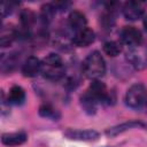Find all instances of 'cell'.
<instances>
[{"label":"cell","instance_id":"obj_9","mask_svg":"<svg viewBox=\"0 0 147 147\" xmlns=\"http://www.w3.org/2000/svg\"><path fill=\"white\" fill-rule=\"evenodd\" d=\"M41 72V61L36 56H29L22 64V74L25 77L32 78Z\"/></svg>","mask_w":147,"mask_h":147},{"label":"cell","instance_id":"obj_15","mask_svg":"<svg viewBox=\"0 0 147 147\" xmlns=\"http://www.w3.org/2000/svg\"><path fill=\"white\" fill-rule=\"evenodd\" d=\"M38 113H39V115L41 117L49 118V119H53V121H59L60 117H61L60 111L55 107H53L52 105H49V103H42L39 107Z\"/></svg>","mask_w":147,"mask_h":147},{"label":"cell","instance_id":"obj_3","mask_svg":"<svg viewBox=\"0 0 147 147\" xmlns=\"http://www.w3.org/2000/svg\"><path fill=\"white\" fill-rule=\"evenodd\" d=\"M124 100L127 107L133 109L140 108L147 101V87L140 83L131 85L125 93Z\"/></svg>","mask_w":147,"mask_h":147},{"label":"cell","instance_id":"obj_12","mask_svg":"<svg viewBox=\"0 0 147 147\" xmlns=\"http://www.w3.org/2000/svg\"><path fill=\"white\" fill-rule=\"evenodd\" d=\"M68 23H69V26L75 31V32H78L86 26L87 24V20H86V16L79 11V10H72L70 14H69V17H68Z\"/></svg>","mask_w":147,"mask_h":147},{"label":"cell","instance_id":"obj_19","mask_svg":"<svg viewBox=\"0 0 147 147\" xmlns=\"http://www.w3.org/2000/svg\"><path fill=\"white\" fill-rule=\"evenodd\" d=\"M16 37H17V32H16L15 29H9L8 32H5V31L2 30L1 38H0V45H1V47H7V46H9Z\"/></svg>","mask_w":147,"mask_h":147},{"label":"cell","instance_id":"obj_13","mask_svg":"<svg viewBox=\"0 0 147 147\" xmlns=\"http://www.w3.org/2000/svg\"><path fill=\"white\" fill-rule=\"evenodd\" d=\"M79 100H80V106H82L83 110H84L86 114H88V115H94V114L96 113L98 106H99L100 103L98 102V100H96L87 90L82 94V96H80Z\"/></svg>","mask_w":147,"mask_h":147},{"label":"cell","instance_id":"obj_6","mask_svg":"<svg viewBox=\"0 0 147 147\" xmlns=\"http://www.w3.org/2000/svg\"><path fill=\"white\" fill-rule=\"evenodd\" d=\"M64 136L70 139V140H76V141H85V142H92L96 141L100 138V133L95 130L87 129V130H82V129H68L64 132Z\"/></svg>","mask_w":147,"mask_h":147},{"label":"cell","instance_id":"obj_4","mask_svg":"<svg viewBox=\"0 0 147 147\" xmlns=\"http://www.w3.org/2000/svg\"><path fill=\"white\" fill-rule=\"evenodd\" d=\"M126 60L137 70L147 68V46L140 44L138 46L130 47L126 52Z\"/></svg>","mask_w":147,"mask_h":147},{"label":"cell","instance_id":"obj_22","mask_svg":"<svg viewBox=\"0 0 147 147\" xmlns=\"http://www.w3.org/2000/svg\"><path fill=\"white\" fill-rule=\"evenodd\" d=\"M144 28H145V30L147 32V15L144 17Z\"/></svg>","mask_w":147,"mask_h":147},{"label":"cell","instance_id":"obj_17","mask_svg":"<svg viewBox=\"0 0 147 147\" xmlns=\"http://www.w3.org/2000/svg\"><path fill=\"white\" fill-rule=\"evenodd\" d=\"M40 9H41L40 10V21L42 22V24H48L53 20V17L56 13L54 5L53 3H45Z\"/></svg>","mask_w":147,"mask_h":147},{"label":"cell","instance_id":"obj_10","mask_svg":"<svg viewBox=\"0 0 147 147\" xmlns=\"http://www.w3.org/2000/svg\"><path fill=\"white\" fill-rule=\"evenodd\" d=\"M95 39V33L92 29L85 28L75 33L72 38V44L77 47H87L90 46Z\"/></svg>","mask_w":147,"mask_h":147},{"label":"cell","instance_id":"obj_20","mask_svg":"<svg viewBox=\"0 0 147 147\" xmlns=\"http://www.w3.org/2000/svg\"><path fill=\"white\" fill-rule=\"evenodd\" d=\"M13 8H14V3L13 2H2V5H1L2 17H6L7 15H9L11 13Z\"/></svg>","mask_w":147,"mask_h":147},{"label":"cell","instance_id":"obj_16","mask_svg":"<svg viewBox=\"0 0 147 147\" xmlns=\"http://www.w3.org/2000/svg\"><path fill=\"white\" fill-rule=\"evenodd\" d=\"M20 17H21V24H22V28L26 31H29L37 22V16L36 14L30 10V9H23L20 14Z\"/></svg>","mask_w":147,"mask_h":147},{"label":"cell","instance_id":"obj_23","mask_svg":"<svg viewBox=\"0 0 147 147\" xmlns=\"http://www.w3.org/2000/svg\"><path fill=\"white\" fill-rule=\"evenodd\" d=\"M146 108H147V101H146Z\"/></svg>","mask_w":147,"mask_h":147},{"label":"cell","instance_id":"obj_2","mask_svg":"<svg viewBox=\"0 0 147 147\" xmlns=\"http://www.w3.org/2000/svg\"><path fill=\"white\" fill-rule=\"evenodd\" d=\"M82 70L84 75L92 80L101 78L106 72V62L102 55L98 51L91 52L83 61Z\"/></svg>","mask_w":147,"mask_h":147},{"label":"cell","instance_id":"obj_7","mask_svg":"<svg viewBox=\"0 0 147 147\" xmlns=\"http://www.w3.org/2000/svg\"><path fill=\"white\" fill-rule=\"evenodd\" d=\"M124 17L129 21H137L144 16L145 6L139 1H126L122 7Z\"/></svg>","mask_w":147,"mask_h":147},{"label":"cell","instance_id":"obj_18","mask_svg":"<svg viewBox=\"0 0 147 147\" xmlns=\"http://www.w3.org/2000/svg\"><path fill=\"white\" fill-rule=\"evenodd\" d=\"M103 52L110 56V57H115L117 55H119V53L122 52V45L121 42L118 41H115V40H109V41H106L103 44Z\"/></svg>","mask_w":147,"mask_h":147},{"label":"cell","instance_id":"obj_8","mask_svg":"<svg viewBox=\"0 0 147 147\" xmlns=\"http://www.w3.org/2000/svg\"><path fill=\"white\" fill-rule=\"evenodd\" d=\"M132 129H147V124L142 121H137V119H132V121H127V122H124V123H121L118 125H115V126H111L109 129L106 130V134L108 137H116L123 132H126L129 130H132Z\"/></svg>","mask_w":147,"mask_h":147},{"label":"cell","instance_id":"obj_14","mask_svg":"<svg viewBox=\"0 0 147 147\" xmlns=\"http://www.w3.org/2000/svg\"><path fill=\"white\" fill-rule=\"evenodd\" d=\"M25 101V91L20 85H14L8 92V103L10 105H22Z\"/></svg>","mask_w":147,"mask_h":147},{"label":"cell","instance_id":"obj_11","mask_svg":"<svg viewBox=\"0 0 147 147\" xmlns=\"http://www.w3.org/2000/svg\"><path fill=\"white\" fill-rule=\"evenodd\" d=\"M28 140V134L24 131L8 132L1 136V142L8 147H17L23 145Z\"/></svg>","mask_w":147,"mask_h":147},{"label":"cell","instance_id":"obj_1","mask_svg":"<svg viewBox=\"0 0 147 147\" xmlns=\"http://www.w3.org/2000/svg\"><path fill=\"white\" fill-rule=\"evenodd\" d=\"M48 80H59L64 77L65 65L62 57L55 53H49L41 60V72Z\"/></svg>","mask_w":147,"mask_h":147},{"label":"cell","instance_id":"obj_21","mask_svg":"<svg viewBox=\"0 0 147 147\" xmlns=\"http://www.w3.org/2000/svg\"><path fill=\"white\" fill-rule=\"evenodd\" d=\"M52 3L54 5L56 11H57V10H61V11L67 10L68 7L71 5V2H68V1H55V2H52Z\"/></svg>","mask_w":147,"mask_h":147},{"label":"cell","instance_id":"obj_5","mask_svg":"<svg viewBox=\"0 0 147 147\" xmlns=\"http://www.w3.org/2000/svg\"><path fill=\"white\" fill-rule=\"evenodd\" d=\"M119 39L129 47H134L142 44V34L139 29L132 25L123 26L119 31Z\"/></svg>","mask_w":147,"mask_h":147}]
</instances>
